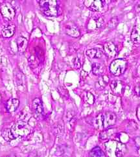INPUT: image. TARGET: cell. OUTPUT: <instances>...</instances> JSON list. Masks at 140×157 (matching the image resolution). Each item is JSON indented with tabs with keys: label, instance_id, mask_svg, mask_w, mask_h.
Returning <instances> with one entry per match:
<instances>
[{
	"label": "cell",
	"instance_id": "obj_16",
	"mask_svg": "<svg viewBox=\"0 0 140 157\" xmlns=\"http://www.w3.org/2000/svg\"><path fill=\"white\" fill-rule=\"evenodd\" d=\"M86 56L89 57L91 59L94 58H101L102 56V52L99 49L96 48H92L86 51Z\"/></svg>",
	"mask_w": 140,
	"mask_h": 157
},
{
	"label": "cell",
	"instance_id": "obj_12",
	"mask_svg": "<svg viewBox=\"0 0 140 157\" xmlns=\"http://www.w3.org/2000/svg\"><path fill=\"white\" fill-rule=\"evenodd\" d=\"M103 24V19L101 17L92 18L88 25V28L89 29H95L101 28Z\"/></svg>",
	"mask_w": 140,
	"mask_h": 157
},
{
	"label": "cell",
	"instance_id": "obj_22",
	"mask_svg": "<svg viewBox=\"0 0 140 157\" xmlns=\"http://www.w3.org/2000/svg\"><path fill=\"white\" fill-rule=\"evenodd\" d=\"M119 23V20L117 17H113L112 18L108 24V27L109 29H113L114 28H116V26Z\"/></svg>",
	"mask_w": 140,
	"mask_h": 157
},
{
	"label": "cell",
	"instance_id": "obj_7",
	"mask_svg": "<svg viewBox=\"0 0 140 157\" xmlns=\"http://www.w3.org/2000/svg\"><path fill=\"white\" fill-rule=\"evenodd\" d=\"M105 55L109 58H113L117 54V48L116 45L112 42H107L103 46Z\"/></svg>",
	"mask_w": 140,
	"mask_h": 157
},
{
	"label": "cell",
	"instance_id": "obj_10",
	"mask_svg": "<svg viewBox=\"0 0 140 157\" xmlns=\"http://www.w3.org/2000/svg\"><path fill=\"white\" fill-rule=\"evenodd\" d=\"M33 109L34 113L36 115V116L40 117L42 116L43 113V106L42 103L40 98H36L33 102Z\"/></svg>",
	"mask_w": 140,
	"mask_h": 157
},
{
	"label": "cell",
	"instance_id": "obj_3",
	"mask_svg": "<svg viewBox=\"0 0 140 157\" xmlns=\"http://www.w3.org/2000/svg\"><path fill=\"white\" fill-rule=\"evenodd\" d=\"M10 129L15 138L26 137L32 131V128L29 125L23 121H19L14 123Z\"/></svg>",
	"mask_w": 140,
	"mask_h": 157
},
{
	"label": "cell",
	"instance_id": "obj_8",
	"mask_svg": "<svg viewBox=\"0 0 140 157\" xmlns=\"http://www.w3.org/2000/svg\"><path fill=\"white\" fill-rule=\"evenodd\" d=\"M66 33L72 37L77 38L80 36V32L77 26L73 23H67L66 26Z\"/></svg>",
	"mask_w": 140,
	"mask_h": 157
},
{
	"label": "cell",
	"instance_id": "obj_25",
	"mask_svg": "<svg viewBox=\"0 0 140 157\" xmlns=\"http://www.w3.org/2000/svg\"><path fill=\"white\" fill-rule=\"evenodd\" d=\"M135 143H136L138 151H140V137H137L135 139Z\"/></svg>",
	"mask_w": 140,
	"mask_h": 157
},
{
	"label": "cell",
	"instance_id": "obj_5",
	"mask_svg": "<svg viewBox=\"0 0 140 157\" xmlns=\"http://www.w3.org/2000/svg\"><path fill=\"white\" fill-rule=\"evenodd\" d=\"M85 6L89 9L95 12H101L105 9V0H84Z\"/></svg>",
	"mask_w": 140,
	"mask_h": 157
},
{
	"label": "cell",
	"instance_id": "obj_19",
	"mask_svg": "<svg viewBox=\"0 0 140 157\" xmlns=\"http://www.w3.org/2000/svg\"><path fill=\"white\" fill-rule=\"evenodd\" d=\"M126 146L121 143H117V145L116 149V156H123L125 153Z\"/></svg>",
	"mask_w": 140,
	"mask_h": 157
},
{
	"label": "cell",
	"instance_id": "obj_27",
	"mask_svg": "<svg viewBox=\"0 0 140 157\" xmlns=\"http://www.w3.org/2000/svg\"><path fill=\"white\" fill-rule=\"evenodd\" d=\"M138 71H139V72L140 73V66H139V69H138Z\"/></svg>",
	"mask_w": 140,
	"mask_h": 157
},
{
	"label": "cell",
	"instance_id": "obj_23",
	"mask_svg": "<svg viewBox=\"0 0 140 157\" xmlns=\"http://www.w3.org/2000/svg\"><path fill=\"white\" fill-rule=\"evenodd\" d=\"M86 102H87L88 104H93V102H94L95 98H94V97H93V95H92V94L91 93L88 92V93H87V95H86Z\"/></svg>",
	"mask_w": 140,
	"mask_h": 157
},
{
	"label": "cell",
	"instance_id": "obj_24",
	"mask_svg": "<svg viewBox=\"0 0 140 157\" xmlns=\"http://www.w3.org/2000/svg\"><path fill=\"white\" fill-rule=\"evenodd\" d=\"M74 66L76 69H79L81 67V61L79 58H78V57H76V58L74 59Z\"/></svg>",
	"mask_w": 140,
	"mask_h": 157
},
{
	"label": "cell",
	"instance_id": "obj_18",
	"mask_svg": "<svg viewBox=\"0 0 140 157\" xmlns=\"http://www.w3.org/2000/svg\"><path fill=\"white\" fill-rule=\"evenodd\" d=\"M92 72L95 76H101L104 72L103 67L97 63H93L92 65Z\"/></svg>",
	"mask_w": 140,
	"mask_h": 157
},
{
	"label": "cell",
	"instance_id": "obj_26",
	"mask_svg": "<svg viewBox=\"0 0 140 157\" xmlns=\"http://www.w3.org/2000/svg\"><path fill=\"white\" fill-rule=\"evenodd\" d=\"M135 93H136V95L140 97V87H135Z\"/></svg>",
	"mask_w": 140,
	"mask_h": 157
},
{
	"label": "cell",
	"instance_id": "obj_21",
	"mask_svg": "<svg viewBox=\"0 0 140 157\" xmlns=\"http://www.w3.org/2000/svg\"><path fill=\"white\" fill-rule=\"evenodd\" d=\"M108 83V78L106 76H102L99 80L97 83V86H98V88L99 89H104Z\"/></svg>",
	"mask_w": 140,
	"mask_h": 157
},
{
	"label": "cell",
	"instance_id": "obj_17",
	"mask_svg": "<svg viewBox=\"0 0 140 157\" xmlns=\"http://www.w3.org/2000/svg\"><path fill=\"white\" fill-rule=\"evenodd\" d=\"M2 136L3 138V139L8 142H10V141L13 140L15 138L14 134L12 132L11 129L8 128H4L3 130V131L2 132Z\"/></svg>",
	"mask_w": 140,
	"mask_h": 157
},
{
	"label": "cell",
	"instance_id": "obj_14",
	"mask_svg": "<svg viewBox=\"0 0 140 157\" xmlns=\"http://www.w3.org/2000/svg\"><path fill=\"white\" fill-rule=\"evenodd\" d=\"M131 39L134 43H140V25H135L131 33Z\"/></svg>",
	"mask_w": 140,
	"mask_h": 157
},
{
	"label": "cell",
	"instance_id": "obj_15",
	"mask_svg": "<svg viewBox=\"0 0 140 157\" xmlns=\"http://www.w3.org/2000/svg\"><path fill=\"white\" fill-rule=\"evenodd\" d=\"M27 40L26 39L22 37V36H20L17 39V46H18V52L20 53H23L25 51L26 48L27 47Z\"/></svg>",
	"mask_w": 140,
	"mask_h": 157
},
{
	"label": "cell",
	"instance_id": "obj_1",
	"mask_svg": "<svg viewBox=\"0 0 140 157\" xmlns=\"http://www.w3.org/2000/svg\"><path fill=\"white\" fill-rule=\"evenodd\" d=\"M116 120L117 117L115 113L111 112H106L99 115L95 117L94 126L98 129L108 130L116 124Z\"/></svg>",
	"mask_w": 140,
	"mask_h": 157
},
{
	"label": "cell",
	"instance_id": "obj_13",
	"mask_svg": "<svg viewBox=\"0 0 140 157\" xmlns=\"http://www.w3.org/2000/svg\"><path fill=\"white\" fill-rule=\"evenodd\" d=\"M15 31H16V27L15 25L13 24H10L7 27H5L3 28L2 30V36L5 38H9L11 37L14 35L15 33Z\"/></svg>",
	"mask_w": 140,
	"mask_h": 157
},
{
	"label": "cell",
	"instance_id": "obj_20",
	"mask_svg": "<svg viewBox=\"0 0 140 157\" xmlns=\"http://www.w3.org/2000/svg\"><path fill=\"white\" fill-rule=\"evenodd\" d=\"M90 156L94 157H102L105 156V154L103 153V151L99 147H95L90 151Z\"/></svg>",
	"mask_w": 140,
	"mask_h": 157
},
{
	"label": "cell",
	"instance_id": "obj_4",
	"mask_svg": "<svg viewBox=\"0 0 140 157\" xmlns=\"http://www.w3.org/2000/svg\"><path fill=\"white\" fill-rule=\"evenodd\" d=\"M127 63L123 59L113 60L110 65V71L112 74L115 76H120L127 69Z\"/></svg>",
	"mask_w": 140,
	"mask_h": 157
},
{
	"label": "cell",
	"instance_id": "obj_9",
	"mask_svg": "<svg viewBox=\"0 0 140 157\" xmlns=\"http://www.w3.org/2000/svg\"><path fill=\"white\" fill-rule=\"evenodd\" d=\"M112 91L116 95H122L124 91V83L121 81H113L110 83Z\"/></svg>",
	"mask_w": 140,
	"mask_h": 157
},
{
	"label": "cell",
	"instance_id": "obj_11",
	"mask_svg": "<svg viewBox=\"0 0 140 157\" xmlns=\"http://www.w3.org/2000/svg\"><path fill=\"white\" fill-rule=\"evenodd\" d=\"M20 105V101L16 98H11L5 104V109L7 112L11 113L16 110Z\"/></svg>",
	"mask_w": 140,
	"mask_h": 157
},
{
	"label": "cell",
	"instance_id": "obj_2",
	"mask_svg": "<svg viewBox=\"0 0 140 157\" xmlns=\"http://www.w3.org/2000/svg\"><path fill=\"white\" fill-rule=\"evenodd\" d=\"M41 13L48 17H57L59 14V7L57 0H38Z\"/></svg>",
	"mask_w": 140,
	"mask_h": 157
},
{
	"label": "cell",
	"instance_id": "obj_6",
	"mask_svg": "<svg viewBox=\"0 0 140 157\" xmlns=\"http://www.w3.org/2000/svg\"><path fill=\"white\" fill-rule=\"evenodd\" d=\"M0 10H1V13L3 17L8 20H11L15 17L16 13L14 8L9 3H4L2 4L1 7H0Z\"/></svg>",
	"mask_w": 140,
	"mask_h": 157
}]
</instances>
